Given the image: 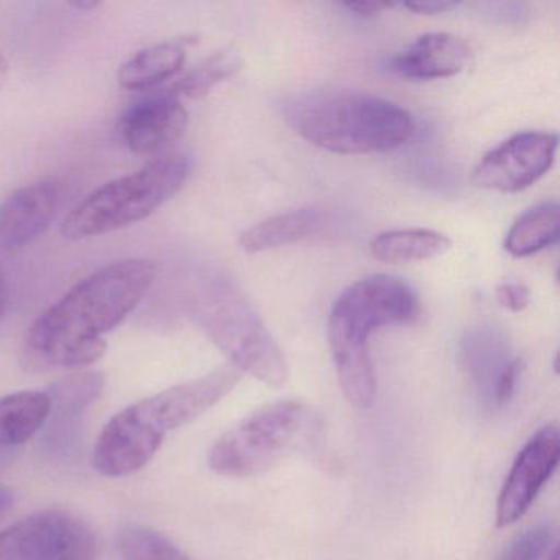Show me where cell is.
Returning <instances> with one entry per match:
<instances>
[{
  "instance_id": "cell-11",
  "label": "cell",
  "mask_w": 560,
  "mask_h": 560,
  "mask_svg": "<svg viewBox=\"0 0 560 560\" xmlns=\"http://www.w3.org/2000/svg\"><path fill=\"white\" fill-rule=\"evenodd\" d=\"M188 110L182 100L165 93L130 106L117 120V133L133 153H156L182 139Z\"/></svg>"
},
{
  "instance_id": "cell-17",
  "label": "cell",
  "mask_w": 560,
  "mask_h": 560,
  "mask_svg": "<svg viewBox=\"0 0 560 560\" xmlns=\"http://www.w3.org/2000/svg\"><path fill=\"white\" fill-rule=\"evenodd\" d=\"M51 412L48 392L25 389L0 398V452L27 444L47 425Z\"/></svg>"
},
{
  "instance_id": "cell-8",
  "label": "cell",
  "mask_w": 560,
  "mask_h": 560,
  "mask_svg": "<svg viewBox=\"0 0 560 560\" xmlns=\"http://www.w3.org/2000/svg\"><path fill=\"white\" fill-rule=\"evenodd\" d=\"M559 137L550 132H520L488 152L475 166L478 188L520 192L547 175L556 160Z\"/></svg>"
},
{
  "instance_id": "cell-7",
  "label": "cell",
  "mask_w": 560,
  "mask_h": 560,
  "mask_svg": "<svg viewBox=\"0 0 560 560\" xmlns=\"http://www.w3.org/2000/svg\"><path fill=\"white\" fill-rule=\"evenodd\" d=\"M97 534L73 511L50 508L0 533V560H97Z\"/></svg>"
},
{
  "instance_id": "cell-14",
  "label": "cell",
  "mask_w": 560,
  "mask_h": 560,
  "mask_svg": "<svg viewBox=\"0 0 560 560\" xmlns=\"http://www.w3.org/2000/svg\"><path fill=\"white\" fill-rule=\"evenodd\" d=\"M104 376L97 372L73 373L50 389L51 412L44 445L51 455H67L80 435L81 416L96 402L104 389Z\"/></svg>"
},
{
  "instance_id": "cell-25",
  "label": "cell",
  "mask_w": 560,
  "mask_h": 560,
  "mask_svg": "<svg viewBox=\"0 0 560 560\" xmlns=\"http://www.w3.org/2000/svg\"><path fill=\"white\" fill-rule=\"evenodd\" d=\"M497 301L501 307L511 313H521L530 303V293L523 283H503L497 288Z\"/></svg>"
},
{
  "instance_id": "cell-27",
  "label": "cell",
  "mask_w": 560,
  "mask_h": 560,
  "mask_svg": "<svg viewBox=\"0 0 560 560\" xmlns=\"http://www.w3.org/2000/svg\"><path fill=\"white\" fill-rule=\"evenodd\" d=\"M408 11L415 12V14L421 15H435L444 14V12L452 11L457 8L455 2H444V0H429V2H409V4L402 5Z\"/></svg>"
},
{
  "instance_id": "cell-16",
  "label": "cell",
  "mask_w": 560,
  "mask_h": 560,
  "mask_svg": "<svg viewBox=\"0 0 560 560\" xmlns=\"http://www.w3.org/2000/svg\"><path fill=\"white\" fill-rule=\"evenodd\" d=\"M326 212L319 208L281 212L247 229L238 238V244L247 254L275 250L317 234L326 225Z\"/></svg>"
},
{
  "instance_id": "cell-22",
  "label": "cell",
  "mask_w": 560,
  "mask_h": 560,
  "mask_svg": "<svg viewBox=\"0 0 560 560\" xmlns=\"http://www.w3.org/2000/svg\"><path fill=\"white\" fill-rule=\"evenodd\" d=\"M242 68L241 55L235 50H222L206 58L198 67L192 68L188 73L183 74L168 93L173 96L189 97V100H199L206 96L212 88L221 84L222 81L234 77Z\"/></svg>"
},
{
  "instance_id": "cell-31",
  "label": "cell",
  "mask_w": 560,
  "mask_h": 560,
  "mask_svg": "<svg viewBox=\"0 0 560 560\" xmlns=\"http://www.w3.org/2000/svg\"><path fill=\"white\" fill-rule=\"evenodd\" d=\"M70 5L71 8L78 9V11L91 12L100 8L101 2H94V0H74V2H70Z\"/></svg>"
},
{
  "instance_id": "cell-24",
  "label": "cell",
  "mask_w": 560,
  "mask_h": 560,
  "mask_svg": "<svg viewBox=\"0 0 560 560\" xmlns=\"http://www.w3.org/2000/svg\"><path fill=\"white\" fill-rule=\"evenodd\" d=\"M552 539V526L537 524L516 537L498 560H539L549 550Z\"/></svg>"
},
{
  "instance_id": "cell-19",
  "label": "cell",
  "mask_w": 560,
  "mask_h": 560,
  "mask_svg": "<svg viewBox=\"0 0 560 560\" xmlns=\"http://www.w3.org/2000/svg\"><path fill=\"white\" fill-rule=\"evenodd\" d=\"M464 365L478 388L491 401L494 385L516 357H511L508 340L490 327L470 330L462 340Z\"/></svg>"
},
{
  "instance_id": "cell-2",
  "label": "cell",
  "mask_w": 560,
  "mask_h": 560,
  "mask_svg": "<svg viewBox=\"0 0 560 560\" xmlns=\"http://www.w3.org/2000/svg\"><path fill=\"white\" fill-rule=\"evenodd\" d=\"M242 373L235 366L163 389L117 412L97 439L93 465L109 478L129 477L142 470L162 447L166 434L205 415L229 395Z\"/></svg>"
},
{
  "instance_id": "cell-32",
  "label": "cell",
  "mask_w": 560,
  "mask_h": 560,
  "mask_svg": "<svg viewBox=\"0 0 560 560\" xmlns=\"http://www.w3.org/2000/svg\"><path fill=\"white\" fill-rule=\"evenodd\" d=\"M547 560H559V550H557L556 546L552 547L550 553H547Z\"/></svg>"
},
{
  "instance_id": "cell-10",
  "label": "cell",
  "mask_w": 560,
  "mask_h": 560,
  "mask_svg": "<svg viewBox=\"0 0 560 560\" xmlns=\"http://www.w3.org/2000/svg\"><path fill=\"white\" fill-rule=\"evenodd\" d=\"M559 455L560 434L556 424L544 425L521 448L498 498V527L510 526L527 513L556 470Z\"/></svg>"
},
{
  "instance_id": "cell-26",
  "label": "cell",
  "mask_w": 560,
  "mask_h": 560,
  "mask_svg": "<svg viewBox=\"0 0 560 560\" xmlns=\"http://www.w3.org/2000/svg\"><path fill=\"white\" fill-rule=\"evenodd\" d=\"M342 8L352 12L357 18L373 19L378 18L383 12L395 8V4H389V2H373V0H369V2H350V4L349 2H346V4H342Z\"/></svg>"
},
{
  "instance_id": "cell-29",
  "label": "cell",
  "mask_w": 560,
  "mask_h": 560,
  "mask_svg": "<svg viewBox=\"0 0 560 560\" xmlns=\"http://www.w3.org/2000/svg\"><path fill=\"white\" fill-rule=\"evenodd\" d=\"M9 303V287L4 273L0 270V320L4 319L5 310Z\"/></svg>"
},
{
  "instance_id": "cell-28",
  "label": "cell",
  "mask_w": 560,
  "mask_h": 560,
  "mask_svg": "<svg viewBox=\"0 0 560 560\" xmlns=\"http://www.w3.org/2000/svg\"><path fill=\"white\" fill-rule=\"evenodd\" d=\"M12 503H14V497H12L11 490L4 485H0V517H4L9 513Z\"/></svg>"
},
{
  "instance_id": "cell-6",
  "label": "cell",
  "mask_w": 560,
  "mask_h": 560,
  "mask_svg": "<svg viewBox=\"0 0 560 560\" xmlns=\"http://www.w3.org/2000/svg\"><path fill=\"white\" fill-rule=\"evenodd\" d=\"M319 428V415L304 402L265 406L215 442L209 452V467L224 477L264 474L311 444Z\"/></svg>"
},
{
  "instance_id": "cell-9",
  "label": "cell",
  "mask_w": 560,
  "mask_h": 560,
  "mask_svg": "<svg viewBox=\"0 0 560 560\" xmlns=\"http://www.w3.org/2000/svg\"><path fill=\"white\" fill-rule=\"evenodd\" d=\"M418 307V296L408 283L389 275H372L343 290L330 313L373 332L412 323Z\"/></svg>"
},
{
  "instance_id": "cell-12",
  "label": "cell",
  "mask_w": 560,
  "mask_h": 560,
  "mask_svg": "<svg viewBox=\"0 0 560 560\" xmlns=\"http://www.w3.org/2000/svg\"><path fill=\"white\" fill-rule=\"evenodd\" d=\"M61 202L60 183L42 179L22 186L0 205V254L18 250L50 228Z\"/></svg>"
},
{
  "instance_id": "cell-20",
  "label": "cell",
  "mask_w": 560,
  "mask_h": 560,
  "mask_svg": "<svg viewBox=\"0 0 560 560\" xmlns=\"http://www.w3.org/2000/svg\"><path fill=\"white\" fill-rule=\"evenodd\" d=\"M452 241L429 229H402L376 235L370 245L373 258L383 264H411L432 260L451 250Z\"/></svg>"
},
{
  "instance_id": "cell-4",
  "label": "cell",
  "mask_w": 560,
  "mask_h": 560,
  "mask_svg": "<svg viewBox=\"0 0 560 560\" xmlns=\"http://www.w3.org/2000/svg\"><path fill=\"white\" fill-rule=\"evenodd\" d=\"M191 173V159L173 152L91 192L61 224L68 241H84L137 224L178 195Z\"/></svg>"
},
{
  "instance_id": "cell-21",
  "label": "cell",
  "mask_w": 560,
  "mask_h": 560,
  "mask_svg": "<svg viewBox=\"0 0 560 560\" xmlns=\"http://www.w3.org/2000/svg\"><path fill=\"white\" fill-rule=\"evenodd\" d=\"M559 225L560 208L556 201L533 206L511 225L504 250L516 258L530 257L559 241Z\"/></svg>"
},
{
  "instance_id": "cell-18",
  "label": "cell",
  "mask_w": 560,
  "mask_h": 560,
  "mask_svg": "<svg viewBox=\"0 0 560 560\" xmlns=\"http://www.w3.org/2000/svg\"><path fill=\"white\" fill-rule=\"evenodd\" d=\"M185 40L162 42L143 48L127 60L117 73L124 90L147 91L175 78L186 61Z\"/></svg>"
},
{
  "instance_id": "cell-30",
  "label": "cell",
  "mask_w": 560,
  "mask_h": 560,
  "mask_svg": "<svg viewBox=\"0 0 560 560\" xmlns=\"http://www.w3.org/2000/svg\"><path fill=\"white\" fill-rule=\"evenodd\" d=\"M9 77H11V65H9L8 58L0 50V90L8 84Z\"/></svg>"
},
{
  "instance_id": "cell-5",
  "label": "cell",
  "mask_w": 560,
  "mask_h": 560,
  "mask_svg": "<svg viewBox=\"0 0 560 560\" xmlns=\"http://www.w3.org/2000/svg\"><path fill=\"white\" fill-rule=\"evenodd\" d=\"M192 306L199 326L238 372L248 373L268 386L287 383L283 350L247 296L228 278L206 281Z\"/></svg>"
},
{
  "instance_id": "cell-23",
  "label": "cell",
  "mask_w": 560,
  "mask_h": 560,
  "mask_svg": "<svg viewBox=\"0 0 560 560\" xmlns=\"http://www.w3.org/2000/svg\"><path fill=\"white\" fill-rule=\"evenodd\" d=\"M122 560H195L152 527L129 524L117 534Z\"/></svg>"
},
{
  "instance_id": "cell-15",
  "label": "cell",
  "mask_w": 560,
  "mask_h": 560,
  "mask_svg": "<svg viewBox=\"0 0 560 560\" xmlns=\"http://www.w3.org/2000/svg\"><path fill=\"white\" fill-rule=\"evenodd\" d=\"M470 47L451 34H425L392 60L393 73L408 81L444 80L470 63Z\"/></svg>"
},
{
  "instance_id": "cell-3",
  "label": "cell",
  "mask_w": 560,
  "mask_h": 560,
  "mask_svg": "<svg viewBox=\"0 0 560 560\" xmlns=\"http://www.w3.org/2000/svg\"><path fill=\"white\" fill-rule=\"evenodd\" d=\"M281 110L304 140L339 155L393 152L415 132L408 110L357 91L298 93L284 101Z\"/></svg>"
},
{
  "instance_id": "cell-13",
  "label": "cell",
  "mask_w": 560,
  "mask_h": 560,
  "mask_svg": "<svg viewBox=\"0 0 560 560\" xmlns=\"http://www.w3.org/2000/svg\"><path fill=\"white\" fill-rule=\"evenodd\" d=\"M370 330L330 314L329 346L340 388L350 405L372 408L376 398V375L370 357Z\"/></svg>"
},
{
  "instance_id": "cell-1",
  "label": "cell",
  "mask_w": 560,
  "mask_h": 560,
  "mask_svg": "<svg viewBox=\"0 0 560 560\" xmlns=\"http://www.w3.org/2000/svg\"><path fill=\"white\" fill-rule=\"evenodd\" d=\"M159 275L150 258L114 261L74 284L32 324L25 349L40 366L81 369L106 353V336L139 306Z\"/></svg>"
}]
</instances>
